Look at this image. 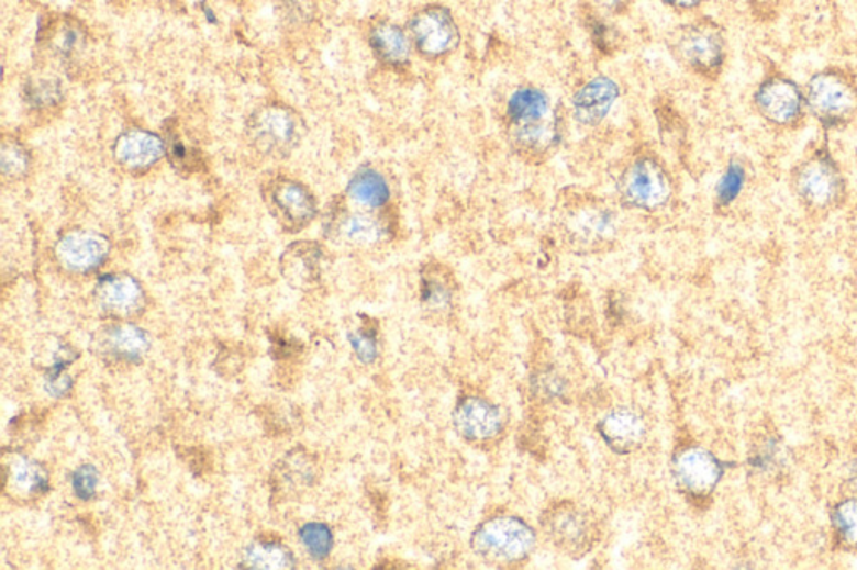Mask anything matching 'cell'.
I'll return each instance as SVG.
<instances>
[{"instance_id": "6da1fadb", "label": "cell", "mask_w": 857, "mask_h": 570, "mask_svg": "<svg viewBox=\"0 0 857 570\" xmlns=\"http://www.w3.org/2000/svg\"><path fill=\"white\" fill-rule=\"evenodd\" d=\"M791 188L799 203L812 213H830L844 203L846 176L826 143L815 144L795 163Z\"/></svg>"}, {"instance_id": "7a4b0ae2", "label": "cell", "mask_w": 857, "mask_h": 570, "mask_svg": "<svg viewBox=\"0 0 857 570\" xmlns=\"http://www.w3.org/2000/svg\"><path fill=\"white\" fill-rule=\"evenodd\" d=\"M809 116L824 131H839L857 118V78L844 67L815 70L804 86Z\"/></svg>"}, {"instance_id": "3957f363", "label": "cell", "mask_w": 857, "mask_h": 570, "mask_svg": "<svg viewBox=\"0 0 857 570\" xmlns=\"http://www.w3.org/2000/svg\"><path fill=\"white\" fill-rule=\"evenodd\" d=\"M668 47L680 66L706 81H715L727 63V35L709 18L678 25L668 37Z\"/></svg>"}, {"instance_id": "277c9868", "label": "cell", "mask_w": 857, "mask_h": 570, "mask_svg": "<svg viewBox=\"0 0 857 570\" xmlns=\"http://www.w3.org/2000/svg\"><path fill=\"white\" fill-rule=\"evenodd\" d=\"M508 121L523 150H548L556 141V123L549 98L538 88H520L508 101Z\"/></svg>"}, {"instance_id": "5b68a950", "label": "cell", "mask_w": 857, "mask_h": 570, "mask_svg": "<svg viewBox=\"0 0 857 570\" xmlns=\"http://www.w3.org/2000/svg\"><path fill=\"white\" fill-rule=\"evenodd\" d=\"M753 105L757 116L777 131H794L809 116L804 88L788 74L772 70L754 89Z\"/></svg>"}, {"instance_id": "8992f818", "label": "cell", "mask_w": 857, "mask_h": 570, "mask_svg": "<svg viewBox=\"0 0 857 570\" xmlns=\"http://www.w3.org/2000/svg\"><path fill=\"white\" fill-rule=\"evenodd\" d=\"M471 546L486 562L511 566L533 552L536 534L526 522L514 515H498L476 528Z\"/></svg>"}, {"instance_id": "52a82bcc", "label": "cell", "mask_w": 857, "mask_h": 570, "mask_svg": "<svg viewBox=\"0 0 857 570\" xmlns=\"http://www.w3.org/2000/svg\"><path fill=\"white\" fill-rule=\"evenodd\" d=\"M248 139L264 155L281 158L292 153L300 141V123L290 109L265 105L249 118Z\"/></svg>"}, {"instance_id": "ba28073f", "label": "cell", "mask_w": 857, "mask_h": 570, "mask_svg": "<svg viewBox=\"0 0 857 570\" xmlns=\"http://www.w3.org/2000/svg\"><path fill=\"white\" fill-rule=\"evenodd\" d=\"M620 193L630 206L654 211L671 197V179L657 159L645 156L626 168L620 179Z\"/></svg>"}, {"instance_id": "9c48e42d", "label": "cell", "mask_w": 857, "mask_h": 570, "mask_svg": "<svg viewBox=\"0 0 857 570\" xmlns=\"http://www.w3.org/2000/svg\"><path fill=\"white\" fill-rule=\"evenodd\" d=\"M412 46L427 59H439L457 49L460 32L449 9L427 5L412 15L409 22Z\"/></svg>"}, {"instance_id": "30bf717a", "label": "cell", "mask_w": 857, "mask_h": 570, "mask_svg": "<svg viewBox=\"0 0 857 570\" xmlns=\"http://www.w3.org/2000/svg\"><path fill=\"white\" fill-rule=\"evenodd\" d=\"M542 527L548 539L569 556L588 552L594 543V524L590 515L569 502L548 508L542 517Z\"/></svg>"}, {"instance_id": "8fae6325", "label": "cell", "mask_w": 857, "mask_h": 570, "mask_svg": "<svg viewBox=\"0 0 857 570\" xmlns=\"http://www.w3.org/2000/svg\"><path fill=\"white\" fill-rule=\"evenodd\" d=\"M675 483L687 495L709 498L724 477L721 460L702 447H687L675 455L671 463Z\"/></svg>"}, {"instance_id": "7c38bea8", "label": "cell", "mask_w": 857, "mask_h": 570, "mask_svg": "<svg viewBox=\"0 0 857 570\" xmlns=\"http://www.w3.org/2000/svg\"><path fill=\"white\" fill-rule=\"evenodd\" d=\"M453 424L464 440L485 444L503 431V412L488 400L466 396L454 409Z\"/></svg>"}, {"instance_id": "4fadbf2b", "label": "cell", "mask_w": 857, "mask_h": 570, "mask_svg": "<svg viewBox=\"0 0 857 570\" xmlns=\"http://www.w3.org/2000/svg\"><path fill=\"white\" fill-rule=\"evenodd\" d=\"M268 204L281 226L300 232L312 223L316 204L309 189L292 179H278L268 191Z\"/></svg>"}, {"instance_id": "5bb4252c", "label": "cell", "mask_w": 857, "mask_h": 570, "mask_svg": "<svg viewBox=\"0 0 857 570\" xmlns=\"http://www.w3.org/2000/svg\"><path fill=\"white\" fill-rule=\"evenodd\" d=\"M110 255V242L94 232H70L57 242L56 256L73 273H91L104 265Z\"/></svg>"}, {"instance_id": "9a60e30c", "label": "cell", "mask_w": 857, "mask_h": 570, "mask_svg": "<svg viewBox=\"0 0 857 570\" xmlns=\"http://www.w3.org/2000/svg\"><path fill=\"white\" fill-rule=\"evenodd\" d=\"M619 96L620 88L613 79L604 76L591 79L574 96L575 118L585 126H597L609 116Z\"/></svg>"}, {"instance_id": "2e32d148", "label": "cell", "mask_w": 857, "mask_h": 570, "mask_svg": "<svg viewBox=\"0 0 857 570\" xmlns=\"http://www.w3.org/2000/svg\"><path fill=\"white\" fill-rule=\"evenodd\" d=\"M96 298L99 305L116 316H130L145 305V291L130 275H108L98 281Z\"/></svg>"}, {"instance_id": "e0dca14e", "label": "cell", "mask_w": 857, "mask_h": 570, "mask_svg": "<svg viewBox=\"0 0 857 570\" xmlns=\"http://www.w3.org/2000/svg\"><path fill=\"white\" fill-rule=\"evenodd\" d=\"M166 155V144L148 131L131 130L114 143V156L124 168L146 169Z\"/></svg>"}, {"instance_id": "ac0fdd59", "label": "cell", "mask_w": 857, "mask_h": 570, "mask_svg": "<svg viewBox=\"0 0 857 570\" xmlns=\"http://www.w3.org/2000/svg\"><path fill=\"white\" fill-rule=\"evenodd\" d=\"M601 438L616 454H630L642 445L645 424L638 413L628 409H616L598 424Z\"/></svg>"}, {"instance_id": "d6986e66", "label": "cell", "mask_w": 857, "mask_h": 570, "mask_svg": "<svg viewBox=\"0 0 857 570\" xmlns=\"http://www.w3.org/2000/svg\"><path fill=\"white\" fill-rule=\"evenodd\" d=\"M322 249L315 243L299 242L285 249L280 258V270L292 287L309 288L320 277Z\"/></svg>"}, {"instance_id": "ffe728a7", "label": "cell", "mask_w": 857, "mask_h": 570, "mask_svg": "<svg viewBox=\"0 0 857 570\" xmlns=\"http://www.w3.org/2000/svg\"><path fill=\"white\" fill-rule=\"evenodd\" d=\"M370 47L377 59L387 66L401 67L409 63L412 41L409 32L392 22H379L370 29Z\"/></svg>"}, {"instance_id": "44dd1931", "label": "cell", "mask_w": 857, "mask_h": 570, "mask_svg": "<svg viewBox=\"0 0 857 570\" xmlns=\"http://www.w3.org/2000/svg\"><path fill=\"white\" fill-rule=\"evenodd\" d=\"M569 230L578 242L585 245H598L612 238L615 233V220L612 211L587 208L575 214L569 223Z\"/></svg>"}, {"instance_id": "7402d4cb", "label": "cell", "mask_w": 857, "mask_h": 570, "mask_svg": "<svg viewBox=\"0 0 857 570\" xmlns=\"http://www.w3.org/2000/svg\"><path fill=\"white\" fill-rule=\"evenodd\" d=\"M347 193L354 203L367 210L382 208L390 200V188L386 178L372 168L355 172L347 186Z\"/></svg>"}, {"instance_id": "603a6c76", "label": "cell", "mask_w": 857, "mask_h": 570, "mask_svg": "<svg viewBox=\"0 0 857 570\" xmlns=\"http://www.w3.org/2000/svg\"><path fill=\"white\" fill-rule=\"evenodd\" d=\"M5 472H8V485H11L15 493L24 495V498L41 495L49 489L46 470L40 463L32 462L22 455L12 457Z\"/></svg>"}, {"instance_id": "cb8c5ba5", "label": "cell", "mask_w": 857, "mask_h": 570, "mask_svg": "<svg viewBox=\"0 0 857 570\" xmlns=\"http://www.w3.org/2000/svg\"><path fill=\"white\" fill-rule=\"evenodd\" d=\"M105 350L116 360L137 361L149 350L148 333L134 325H118L105 336Z\"/></svg>"}, {"instance_id": "d4e9b609", "label": "cell", "mask_w": 857, "mask_h": 570, "mask_svg": "<svg viewBox=\"0 0 857 570\" xmlns=\"http://www.w3.org/2000/svg\"><path fill=\"white\" fill-rule=\"evenodd\" d=\"M243 562L249 569H292L296 556L289 547L278 543H257L245 550Z\"/></svg>"}, {"instance_id": "484cf974", "label": "cell", "mask_w": 857, "mask_h": 570, "mask_svg": "<svg viewBox=\"0 0 857 570\" xmlns=\"http://www.w3.org/2000/svg\"><path fill=\"white\" fill-rule=\"evenodd\" d=\"M338 235L352 245H376L383 238V227L370 214L354 213L338 223Z\"/></svg>"}, {"instance_id": "4316f807", "label": "cell", "mask_w": 857, "mask_h": 570, "mask_svg": "<svg viewBox=\"0 0 857 570\" xmlns=\"http://www.w3.org/2000/svg\"><path fill=\"white\" fill-rule=\"evenodd\" d=\"M421 301L431 312H444L453 303V284L449 275L439 268L425 270L421 280Z\"/></svg>"}, {"instance_id": "83f0119b", "label": "cell", "mask_w": 857, "mask_h": 570, "mask_svg": "<svg viewBox=\"0 0 857 570\" xmlns=\"http://www.w3.org/2000/svg\"><path fill=\"white\" fill-rule=\"evenodd\" d=\"M747 185V168L741 159H732L725 166L717 186H715V203L721 208H728L744 193Z\"/></svg>"}, {"instance_id": "f1b7e54d", "label": "cell", "mask_w": 857, "mask_h": 570, "mask_svg": "<svg viewBox=\"0 0 857 570\" xmlns=\"http://www.w3.org/2000/svg\"><path fill=\"white\" fill-rule=\"evenodd\" d=\"M831 524L837 543L857 552V499H847L837 504L831 514Z\"/></svg>"}, {"instance_id": "f546056e", "label": "cell", "mask_w": 857, "mask_h": 570, "mask_svg": "<svg viewBox=\"0 0 857 570\" xmlns=\"http://www.w3.org/2000/svg\"><path fill=\"white\" fill-rule=\"evenodd\" d=\"M300 543L312 559L324 560L334 549V534L322 522H309L300 528Z\"/></svg>"}, {"instance_id": "4dcf8cb0", "label": "cell", "mask_w": 857, "mask_h": 570, "mask_svg": "<svg viewBox=\"0 0 857 570\" xmlns=\"http://www.w3.org/2000/svg\"><path fill=\"white\" fill-rule=\"evenodd\" d=\"M0 166L9 178H19L29 168V155L24 147L15 141H4L0 150Z\"/></svg>"}, {"instance_id": "1f68e13d", "label": "cell", "mask_w": 857, "mask_h": 570, "mask_svg": "<svg viewBox=\"0 0 857 570\" xmlns=\"http://www.w3.org/2000/svg\"><path fill=\"white\" fill-rule=\"evenodd\" d=\"M70 485L75 490L76 498L81 499V501H91L96 492H98V469L94 466H89V463L78 467L70 476Z\"/></svg>"}, {"instance_id": "d6a6232c", "label": "cell", "mask_w": 857, "mask_h": 570, "mask_svg": "<svg viewBox=\"0 0 857 570\" xmlns=\"http://www.w3.org/2000/svg\"><path fill=\"white\" fill-rule=\"evenodd\" d=\"M60 96V86L56 81H40L27 88L29 102L35 108L56 104Z\"/></svg>"}, {"instance_id": "836d02e7", "label": "cell", "mask_w": 857, "mask_h": 570, "mask_svg": "<svg viewBox=\"0 0 857 570\" xmlns=\"http://www.w3.org/2000/svg\"><path fill=\"white\" fill-rule=\"evenodd\" d=\"M348 342H350L352 348H354L355 355L364 364H372L377 358V339L374 332L350 333L348 335Z\"/></svg>"}, {"instance_id": "e575fe53", "label": "cell", "mask_w": 857, "mask_h": 570, "mask_svg": "<svg viewBox=\"0 0 857 570\" xmlns=\"http://www.w3.org/2000/svg\"><path fill=\"white\" fill-rule=\"evenodd\" d=\"M81 32H79V27H75V25H64L63 29H60L59 37L56 40V51L60 54V56L67 57L70 56V54L75 53L76 49L79 47V43H81Z\"/></svg>"}, {"instance_id": "d590c367", "label": "cell", "mask_w": 857, "mask_h": 570, "mask_svg": "<svg viewBox=\"0 0 857 570\" xmlns=\"http://www.w3.org/2000/svg\"><path fill=\"white\" fill-rule=\"evenodd\" d=\"M165 144L166 155H168L169 159H171L172 166H185V168H188V166L193 165L190 150H188L187 146L181 143L180 137L171 134V136L166 139Z\"/></svg>"}, {"instance_id": "8d00e7d4", "label": "cell", "mask_w": 857, "mask_h": 570, "mask_svg": "<svg viewBox=\"0 0 857 570\" xmlns=\"http://www.w3.org/2000/svg\"><path fill=\"white\" fill-rule=\"evenodd\" d=\"M591 34H593L594 43H597L598 47H601V49H610V47L613 46V41H615L613 29L610 27V25L604 24L603 21H597V19H593V24H591Z\"/></svg>"}, {"instance_id": "74e56055", "label": "cell", "mask_w": 857, "mask_h": 570, "mask_svg": "<svg viewBox=\"0 0 857 570\" xmlns=\"http://www.w3.org/2000/svg\"><path fill=\"white\" fill-rule=\"evenodd\" d=\"M598 8L606 12H623L632 5L633 0H593Z\"/></svg>"}, {"instance_id": "f35d334b", "label": "cell", "mask_w": 857, "mask_h": 570, "mask_svg": "<svg viewBox=\"0 0 857 570\" xmlns=\"http://www.w3.org/2000/svg\"><path fill=\"white\" fill-rule=\"evenodd\" d=\"M668 8L675 9V11H695L700 5L705 4L706 0H661Z\"/></svg>"}]
</instances>
